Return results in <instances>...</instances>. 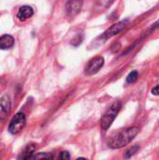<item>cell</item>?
<instances>
[{"label":"cell","mask_w":159,"mask_h":160,"mask_svg":"<svg viewBox=\"0 0 159 160\" xmlns=\"http://www.w3.org/2000/svg\"><path fill=\"white\" fill-rule=\"evenodd\" d=\"M139 132H140V128L137 127H132L124 129L110 141L109 146L112 149H120L130 143L134 140V138L138 135Z\"/></svg>","instance_id":"1"},{"label":"cell","mask_w":159,"mask_h":160,"mask_svg":"<svg viewBox=\"0 0 159 160\" xmlns=\"http://www.w3.org/2000/svg\"><path fill=\"white\" fill-rule=\"evenodd\" d=\"M113 1L114 0H97L95 7H94V10L96 12L105 11L107 8H109L112 6Z\"/></svg>","instance_id":"10"},{"label":"cell","mask_w":159,"mask_h":160,"mask_svg":"<svg viewBox=\"0 0 159 160\" xmlns=\"http://www.w3.org/2000/svg\"><path fill=\"white\" fill-rule=\"evenodd\" d=\"M58 158L62 160H68L70 159V156H69V154L67 152H61Z\"/></svg>","instance_id":"15"},{"label":"cell","mask_w":159,"mask_h":160,"mask_svg":"<svg viewBox=\"0 0 159 160\" xmlns=\"http://www.w3.org/2000/svg\"><path fill=\"white\" fill-rule=\"evenodd\" d=\"M34 14V9L30 7V6H22L20 8L18 13H17V18L23 22L27 19H29L30 17H32Z\"/></svg>","instance_id":"8"},{"label":"cell","mask_w":159,"mask_h":160,"mask_svg":"<svg viewBox=\"0 0 159 160\" xmlns=\"http://www.w3.org/2000/svg\"><path fill=\"white\" fill-rule=\"evenodd\" d=\"M152 94L155 96H159V84L152 89Z\"/></svg>","instance_id":"16"},{"label":"cell","mask_w":159,"mask_h":160,"mask_svg":"<svg viewBox=\"0 0 159 160\" xmlns=\"http://www.w3.org/2000/svg\"><path fill=\"white\" fill-rule=\"evenodd\" d=\"M121 108H122V103L120 101H116L105 112V113L103 114L101 121H100L101 128L103 130H107L112 126V122L114 121L117 114L119 113Z\"/></svg>","instance_id":"2"},{"label":"cell","mask_w":159,"mask_h":160,"mask_svg":"<svg viewBox=\"0 0 159 160\" xmlns=\"http://www.w3.org/2000/svg\"><path fill=\"white\" fill-rule=\"evenodd\" d=\"M82 7V0H69L66 5V10L68 16L73 17L77 15Z\"/></svg>","instance_id":"7"},{"label":"cell","mask_w":159,"mask_h":160,"mask_svg":"<svg viewBox=\"0 0 159 160\" xmlns=\"http://www.w3.org/2000/svg\"><path fill=\"white\" fill-rule=\"evenodd\" d=\"M37 158H43V159H49V158H52L51 155H48L46 153H43V154H37V156H33L31 158V159H37Z\"/></svg>","instance_id":"14"},{"label":"cell","mask_w":159,"mask_h":160,"mask_svg":"<svg viewBox=\"0 0 159 160\" xmlns=\"http://www.w3.org/2000/svg\"><path fill=\"white\" fill-rule=\"evenodd\" d=\"M128 23V20H125V21H121L117 23H114L113 25H112L110 28H108L104 33L103 35L101 36L102 38L104 39H108V38H111L114 36H116L117 34H119L120 32H122L126 26L127 25Z\"/></svg>","instance_id":"4"},{"label":"cell","mask_w":159,"mask_h":160,"mask_svg":"<svg viewBox=\"0 0 159 160\" xmlns=\"http://www.w3.org/2000/svg\"><path fill=\"white\" fill-rule=\"evenodd\" d=\"M36 149H37L36 144H28L23 149L21 156H19V158L20 159H31V158L33 157V155H34V153L36 151Z\"/></svg>","instance_id":"11"},{"label":"cell","mask_w":159,"mask_h":160,"mask_svg":"<svg viewBox=\"0 0 159 160\" xmlns=\"http://www.w3.org/2000/svg\"><path fill=\"white\" fill-rule=\"evenodd\" d=\"M14 45V38L10 35H3L0 37V49L7 50Z\"/></svg>","instance_id":"9"},{"label":"cell","mask_w":159,"mask_h":160,"mask_svg":"<svg viewBox=\"0 0 159 160\" xmlns=\"http://www.w3.org/2000/svg\"><path fill=\"white\" fill-rule=\"evenodd\" d=\"M138 77H139L138 71L134 70V71H132V72H130V73L128 74V76L127 77V82H129V83L135 82L138 80Z\"/></svg>","instance_id":"13"},{"label":"cell","mask_w":159,"mask_h":160,"mask_svg":"<svg viewBox=\"0 0 159 160\" xmlns=\"http://www.w3.org/2000/svg\"><path fill=\"white\" fill-rule=\"evenodd\" d=\"M139 150H140V146H138V145L131 147L130 149H128V150L126 152V154H125V158H127V159L130 158L132 156H134L136 153H138Z\"/></svg>","instance_id":"12"},{"label":"cell","mask_w":159,"mask_h":160,"mask_svg":"<svg viewBox=\"0 0 159 160\" xmlns=\"http://www.w3.org/2000/svg\"><path fill=\"white\" fill-rule=\"evenodd\" d=\"M104 65V58L102 56H97L91 59L87 66L85 67V74L86 75H94L96 74Z\"/></svg>","instance_id":"5"},{"label":"cell","mask_w":159,"mask_h":160,"mask_svg":"<svg viewBox=\"0 0 159 160\" xmlns=\"http://www.w3.org/2000/svg\"><path fill=\"white\" fill-rule=\"evenodd\" d=\"M156 25H157V26H159V21H158V22H157V23Z\"/></svg>","instance_id":"17"},{"label":"cell","mask_w":159,"mask_h":160,"mask_svg":"<svg viewBox=\"0 0 159 160\" xmlns=\"http://www.w3.org/2000/svg\"><path fill=\"white\" fill-rule=\"evenodd\" d=\"M25 121H26V118H25L24 113H22V112L16 113L8 125L9 133L13 134V135L20 133L25 126Z\"/></svg>","instance_id":"3"},{"label":"cell","mask_w":159,"mask_h":160,"mask_svg":"<svg viewBox=\"0 0 159 160\" xmlns=\"http://www.w3.org/2000/svg\"><path fill=\"white\" fill-rule=\"evenodd\" d=\"M11 108V100L8 95H4L0 98V121L6 119Z\"/></svg>","instance_id":"6"}]
</instances>
